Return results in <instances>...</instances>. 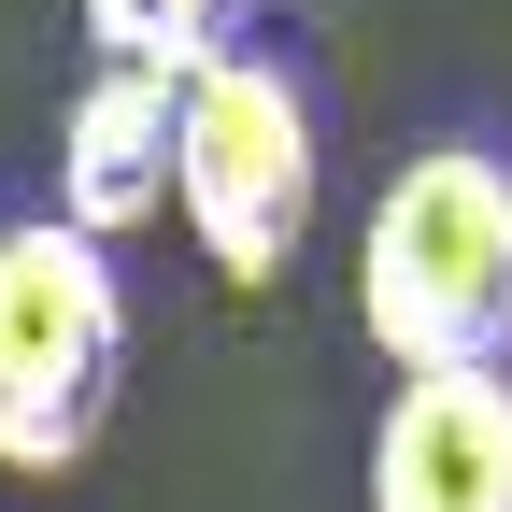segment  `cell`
I'll use <instances>...</instances> for the list:
<instances>
[{"label": "cell", "mask_w": 512, "mask_h": 512, "mask_svg": "<svg viewBox=\"0 0 512 512\" xmlns=\"http://www.w3.org/2000/svg\"><path fill=\"white\" fill-rule=\"evenodd\" d=\"M356 328L384 370H512V157L427 143L384 171V200L356 228Z\"/></svg>", "instance_id": "cell-1"}, {"label": "cell", "mask_w": 512, "mask_h": 512, "mask_svg": "<svg viewBox=\"0 0 512 512\" xmlns=\"http://www.w3.org/2000/svg\"><path fill=\"white\" fill-rule=\"evenodd\" d=\"M114 384H128V285L86 228L15 214L0 228V470L57 484L100 456L114 427Z\"/></svg>", "instance_id": "cell-2"}, {"label": "cell", "mask_w": 512, "mask_h": 512, "mask_svg": "<svg viewBox=\"0 0 512 512\" xmlns=\"http://www.w3.org/2000/svg\"><path fill=\"white\" fill-rule=\"evenodd\" d=\"M328 157H313V86L285 57H214L185 86V143H171V214L200 228V256L228 285H285V256L313 242Z\"/></svg>", "instance_id": "cell-3"}, {"label": "cell", "mask_w": 512, "mask_h": 512, "mask_svg": "<svg viewBox=\"0 0 512 512\" xmlns=\"http://www.w3.org/2000/svg\"><path fill=\"white\" fill-rule=\"evenodd\" d=\"M370 512H512V370H427L370 427Z\"/></svg>", "instance_id": "cell-4"}, {"label": "cell", "mask_w": 512, "mask_h": 512, "mask_svg": "<svg viewBox=\"0 0 512 512\" xmlns=\"http://www.w3.org/2000/svg\"><path fill=\"white\" fill-rule=\"evenodd\" d=\"M171 143H185V86L171 72H86L57 114V228H86L100 256L128 228L171 214Z\"/></svg>", "instance_id": "cell-5"}, {"label": "cell", "mask_w": 512, "mask_h": 512, "mask_svg": "<svg viewBox=\"0 0 512 512\" xmlns=\"http://www.w3.org/2000/svg\"><path fill=\"white\" fill-rule=\"evenodd\" d=\"M242 29H256V0H86L100 72H171V86H200L214 57H242Z\"/></svg>", "instance_id": "cell-6"}]
</instances>
